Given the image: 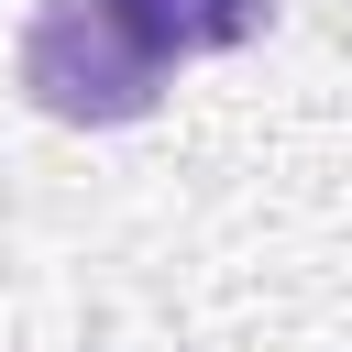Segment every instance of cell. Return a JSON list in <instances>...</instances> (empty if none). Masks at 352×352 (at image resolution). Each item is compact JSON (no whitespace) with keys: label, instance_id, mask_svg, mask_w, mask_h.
<instances>
[{"label":"cell","instance_id":"cell-1","mask_svg":"<svg viewBox=\"0 0 352 352\" xmlns=\"http://www.w3.org/2000/svg\"><path fill=\"white\" fill-rule=\"evenodd\" d=\"M11 77L66 132H121V121H154V99H165V66L110 22V0H33Z\"/></svg>","mask_w":352,"mask_h":352},{"label":"cell","instance_id":"cell-2","mask_svg":"<svg viewBox=\"0 0 352 352\" xmlns=\"http://www.w3.org/2000/svg\"><path fill=\"white\" fill-rule=\"evenodd\" d=\"M110 22L176 77V66H198V55H231V44H253L264 22H275V0H110Z\"/></svg>","mask_w":352,"mask_h":352}]
</instances>
